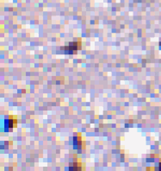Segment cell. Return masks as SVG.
I'll return each mask as SVG.
<instances>
[{
	"instance_id": "7a4b0ae2",
	"label": "cell",
	"mask_w": 161,
	"mask_h": 171,
	"mask_svg": "<svg viewBox=\"0 0 161 171\" xmlns=\"http://www.w3.org/2000/svg\"><path fill=\"white\" fill-rule=\"evenodd\" d=\"M73 147L77 150L78 153H82L85 150V141H83L80 134H77L73 137Z\"/></svg>"
},
{
	"instance_id": "6da1fadb",
	"label": "cell",
	"mask_w": 161,
	"mask_h": 171,
	"mask_svg": "<svg viewBox=\"0 0 161 171\" xmlns=\"http://www.w3.org/2000/svg\"><path fill=\"white\" fill-rule=\"evenodd\" d=\"M82 48V44H81L80 41L78 42H71L69 43L68 46H66L64 48L65 49V54H76L78 50L81 49Z\"/></svg>"
},
{
	"instance_id": "277c9868",
	"label": "cell",
	"mask_w": 161,
	"mask_h": 171,
	"mask_svg": "<svg viewBox=\"0 0 161 171\" xmlns=\"http://www.w3.org/2000/svg\"><path fill=\"white\" fill-rule=\"evenodd\" d=\"M84 169V166L81 163H71L69 165L70 170H82Z\"/></svg>"
},
{
	"instance_id": "3957f363",
	"label": "cell",
	"mask_w": 161,
	"mask_h": 171,
	"mask_svg": "<svg viewBox=\"0 0 161 171\" xmlns=\"http://www.w3.org/2000/svg\"><path fill=\"white\" fill-rule=\"evenodd\" d=\"M17 126V119L16 117L10 116L7 119L4 120V129L6 131H11L12 129L16 128Z\"/></svg>"
},
{
	"instance_id": "8992f818",
	"label": "cell",
	"mask_w": 161,
	"mask_h": 171,
	"mask_svg": "<svg viewBox=\"0 0 161 171\" xmlns=\"http://www.w3.org/2000/svg\"><path fill=\"white\" fill-rule=\"evenodd\" d=\"M160 48H161V43H160Z\"/></svg>"
},
{
	"instance_id": "5b68a950",
	"label": "cell",
	"mask_w": 161,
	"mask_h": 171,
	"mask_svg": "<svg viewBox=\"0 0 161 171\" xmlns=\"http://www.w3.org/2000/svg\"><path fill=\"white\" fill-rule=\"evenodd\" d=\"M158 169H159V170H161V162L159 163V168H158Z\"/></svg>"
}]
</instances>
